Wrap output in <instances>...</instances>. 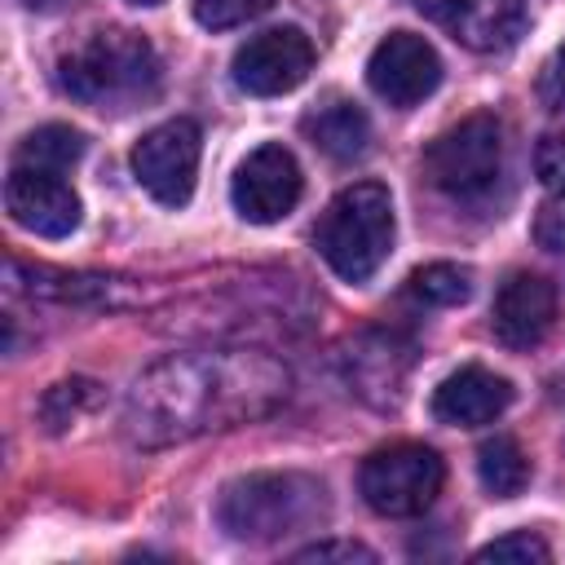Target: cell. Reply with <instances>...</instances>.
Wrapping results in <instances>:
<instances>
[{
    "label": "cell",
    "mask_w": 565,
    "mask_h": 565,
    "mask_svg": "<svg viewBox=\"0 0 565 565\" xmlns=\"http://www.w3.org/2000/svg\"><path fill=\"white\" fill-rule=\"evenodd\" d=\"M477 477L494 499H512V494L525 490L530 463H525V455H521V446L512 437H490L477 450Z\"/></svg>",
    "instance_id": "cell-17"
},
{
    "label": "cell",
    "mask_w": 565,
    "mask_h": 565,
    "mask_svg": "<svg viewBox=\"0 0 565 565\" xmlns=\"http://www.w3.org/2000/svg\"><path fill=\"white\" fill-rule=\"evenodd\" d=\"M441 481H446V468H441L437 450L415 446V441H397V446L366 455L362 472H358V490H362L366 508L380 516L428 512L433 499L441 494Z\"/></svg>",
    "instance_id": "cell-6"
},
{
    "label": "cell",
    "mask_w": 565,
    "mask_h": 565,
    "mask_svg": "<svg viewBox=\"0 0 565 565\" xmlns=\"http://www.w3.org/2000/svg\"><path fill=\"white\" fill-rule=\"evenodd\" d=\"M305 137L331 159H358L371 146V119L349 97H327L318 110L305 115Z\"/></svg>",
    "instance_id": "cell-16"
},
{
    "label": "cell",
    "mask_w": 565,
    "mask_h": 565,
    "mask_svg": "<svg viewBox=\"0 0 565 565\" xmlns=\"http://www.w3.org/2000/svg\"><path fill=\"white\" fill-rule=\"evenodd\" d=\"M534 172L552 194H565V132H547L534 146Z\"/></svg>",
    "instance_id": "cell-23"
},
{
    "label": "cell",
    "mask_w": 565,
    "mask_h": 565,
    "mask_svg": "<svg viewBox=\"0 0 565 565\" xmlns=\"http://www.w3.org/2000/svg\"><path fill=\"white\" fill-rule=\"evenodd\" d=\"M539 97H543L547 110L565 115V44H556V53L547 57L543 79H539Z\"/></svg>",
    "instance_id": "cell-26"
},
{
    "label": "cell",
    "mask_w": 565,
    "mask_h": 565,
    "mask_svg": "<svg viewBox=\"0 0 565 565\" xmlns=\"http://www.w3.org/2000/svg\"><path fill=\"white\" fill-rule=\"evenodd\" d=\"M424 172L446 199L486 207L503 185V124L494 115H468L450 124L428 141Z\"/></svg>",
    "instance_id": "cell-5"
},
{
    "label": "cell",
    "mask_w": 565,
    "mask_h": 565,
    "mask_svg": "<svg viewBox=\"0 0 565 565\" xmlns=\"http://www.w3.org/2000/svg\"><path fill=\"white\" fill-rule=\"evenodd\" d=\"M132 4H159V0H132Z\"/></svg>",
    "instance_id": "cell-27"
},
{
    "label": "cell",
    "mask_w": 565,
    "mask_h": 565,
    "mask_svg": "<svg viewBox=\"0 0 565 565\" xmlns=\"http://www.w3.org/2000/svg\"><path fill=\"white\" fill-rule=\"evenodd\" d=\"M411 4L463 49L490 53V49L512 44V35L525 22L530 0H411Z\"/></svg>",
    "instance_id": "cell-12"
},
{
    "label": "cell",
    "mask_w": 565,
    "mask_h": 565,
    "mask_svg": "<svg viewBox=\"0 0 565 565\" xmlns=\"http://www.w3.org/2000/svg\"><path fill=\"white\" fill-rule=\"evenodd\" d=\"M366 84H371L375 97H384L388 106L406 110V106L424 102L441 84V57L424 35L393 31V35H384L375 44V53L366 62Z\"/></svg>",
    "instance_id": "cell-10"
},
{
    "label": "cell",
    "mask_w": 565,
    "mask_h": 565,
    "mask_svg": "<svg viewBox=\"0 0 565 565\" xmlns=\"http://www.w3.org/2000/svg\"><path fill=\"white\" fill-rule=\"evenodd\" d=\"M230 199L238 207L243 221L252 225H274L282 221L296 203H300V163L287 146H256L238 172H234V185H230Z\"/></svg>",
    "instance_id": "cell-8"
},
{
    "label": "cell",
    "mask_w": 565,
    "mask_h": 565,
    "mask_svg": "<svg viewBox=\"0 0 565 565\" xmlns=\"http://www.w3.org/2000/svg\"><path fill=\"white\" fill-rule=\"evenodd\" d=\"M327 521V490L309 472H252L221 490L216 525L238 543H278Z\"/></svg>",
    "instance_id": "cell-3"
},
{
    "label": "cell",
    "mask_w": 565,
    "mask_h": 565,
    "mask_svg": "<svg viewBox=\"0 0 565 565\" xmlns=\"http://www.w3.org/2000/svg\"><path fill=\"white\" fill-rule=\"evenodd\" d=\"M93 402H97V384H88V380H62V384L49 388L40 415H44V424H49L53 433H62V428H66L71 419H79V411H88Z\"/></svg>",
    "instance_id": "cell-20"
},
{
    "label": "cell",
    "mask_w": 565,
    "mask_h": 565,
    "mask_svg": "<svg viewBox=\"0 0 565 565\" xmlns=\"http://www.w3.org/2000/svg\"><path fill=\"white\" fill-rule=\"evenodd\" d=\"M199 150H203L199 124L194 119H168L132 146V172H137V181L150 199H159L168 207H181L194 194Z\"/></svg>",
    "instance_id": "cell-7"
},
{
    "label": "cell",
    "mask_w": 565,
    "mask_h": 565,
    "mask_svg": "<svg viewBox=\"0 0 565 565\" xmlns=\"http://www.w3.org/2000/svg\"><path fill=\"white\" fill-rule=\"evenodd\" d=\"M313 243L322 252V260L344 278V282H366L393 247V199L384 185L375 181H358L349 190H340L318 230Z\"/></svg>",
    "instance_id": "cell-4"
},
{
    "label": "cell",
    "mask_w": 565,
    "mask_h": 565,
    "mask_svg": "<svg viewBox=\"0 0 565 565\" xmlns=\"http://www.w3.org/2000/svg\"><path fill=\"white\" fill-rule=\"evenodd\" d=\"M477 561H552V547L539 539V534H530V530H512V534H503V539H494V543H486V547H477L472 552Z\"/></svg>",
    "instance_id": "cell-21"
},
{
    "label": "cell",
    "mask_w": 565,
    "mask_h": 565,
    "mask_svg": "<svg viewBox=\"0 0 565 565\" xmlns=\"http://www.w3.org/2000/svg\"><path fill=\"white\" fill-rule=\"evenodd\" d=\"M313 71V44L296 26H274L238 44L234 53V84L252 97H278L305 84Z\"/></svg>",
    "instance_id": "cell-9"
},
{
    "label": "cell",
    "mask_w": 565,
    "mask_h": 565,
    "mask_svg": "<svg viewBox=\"0 0 565 565\" xmlns=\"http://www.w3.org/2000/svg\"><path fill=\"white\" fill-rule=\"evenodd\" d=\"M512 402V384L486 366H459L455 375H446L433 393V415L441 424H455V428H477V424H490L508 411Z\"/></svg>",
    "instance_id": "cell-14"
},
{
    "label": "cell",
    "mask_w": 565,
    "mask_h": 565,
    "mask_svg": "<svg viewBox=\"0 0 565 565\" xmlns=\"http://www.w3.org/2000/svg\"><path fill=\"white\" fill-rule=\"evenodd\" d=\"M274 0H194V18L212 31H230L247 18H260Z\"/></svg>",
    "instance_id": "cell-22"
},
{
    "label": "cell",
    "mask_w": 565,
    "mask_h": 565,
    "mask_svg": "<svg viewBox=\"0 0 565 565\" xmlns=\"http://www.w3.org/2000/svg\"><path fill=\"white\" fill-rule=\"evenodd\" d=\"M296 561H362V565H371L375 561V552L371 547H362V543H349V539H331V543H313V547H300L296 552Z\"/></svg>",
    "instance_id": "cell-25"
},
{
    "label": "cell",
    "mask_w": 565,
    "mask_h": 565,
    "mask_svg": "<svg viewBox=\"0 0 565 565\" xmlns=\"http://www.w3.org/2000/svg\"><path fill=\"white\" fill-rule=\"evenodd\" d=\"M57 84L84 106L132 110L159 93V53L137 31H93L71 53H62Z\"/></svg>",
    "instance_id": "cell-2"
},
{
    "label": "cell",
    "mask_w": 565,
    "mask_h": 565,
    "mask_svg": "<svg viewBox=\"0 0 565 565\" xmlns=\"http://www.w3.org/2000/svg\"><path fill=\"white\" fill-rule=\"evenodd\" d=\"M556 322V287L539 274H508L494 296V335L508 349H534Z\"/></svg>",
    "instance_id": "cell-13"
},
{
    "label": "cell",
    "mask_w": 565,
    "mask_h": 565,
    "mask_svg": "<svg viewBox=\"0 0 565 565\" xmlns=\"http://www.w3.org/2000/svg\"><path fill=\"white\" fill-rule=\"evenodd\" d=\"M4 207L22 230L40 238H66L79 225V194L53 168L13 163L4 181Z\"/></svg>",
    "instance_id": "cell-11"
},
{
    "label": "cell",
    "mask_w": 565,
    "mask_h": 565,
    "mask_svg": "<svg viewBox=\"0 0 565 565\" xmlns=\"http://www.w3.org/2000/svg\"><path fill=\"white\" fill-rule=\"evenodd\" d=\"M406 291L419 300V305H463L472 296V274L463 265H450V260H437V265H424L406 278Z\"/></svg>",
    "instance_id": "cell-19"
},
{
    "label": "cell",
    "mask_w": 565,
    "mask_h": 565,
    "mask_svg": "<svg viewBox=\"0 0 565 565\" xmlns=\"http://www.w3.org/2000/svg\"><path fill=\"white\" fill-rule=\"evenodd\" d=\"M534 238L547 256H556L565 265V207L561 203H547L539 216H534Z\"/></svg>",
    "instance_id": "cell-24"
},
{
    "label": "cell",
    "mask_w": 565,
    "mask_h": 565,
    "mask_svg": "<svg viewBox=\"0 0 565 565\" xmlns=\"http://www.w3.org/2000/svg\"><path fill=\"white\" fill-rule=\"evenodd\" d=\"M287 393V366L260 349H194L154 362L132 384L124 424L141 446H168L265 419Z\"/></svg>",
    "instance_id": "cell-1"
},
{
    "label": "cell",
    "mask_w": 565,
    "mask_h": 565,
    "mask_svg": "<svg viewBox=\"0 0 565 565\" xmlns=\"http://www.w3.org/2000/svg\"><path fill=\"white\" fill-rule=\"evenodd\" d=\"M79 154H84V137H79L75 128H66V124H44V128H35V132L18 146L13 163L66 172L71 163H79Z\"/></svg>",
    "instance_id": "cell-18"
},
{
    "label": "cell",
    "mask_w": 565,
    "mask_h": 565,
    "mask_svg": "<svg viewBox=\"0 0 565 565\" xmlns=\"http://www.w3.org/2000/svg\"><path fill=\"white\" fill-rule=\"evenodd\" d=\"M411 358H415L411 344L397 340V335H384V331L358 335V340L349 344V353H340L349 384H353L366 402H397L402 380H406V371H411Z\"/></svg>",
    "instance_id": "cell-15"
}]
</instances>
